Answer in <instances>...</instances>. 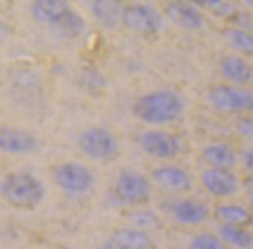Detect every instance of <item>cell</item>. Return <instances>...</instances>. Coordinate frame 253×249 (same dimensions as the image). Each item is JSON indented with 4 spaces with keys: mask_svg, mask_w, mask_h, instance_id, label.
<instances>
[{
    "mask_svg": "<svg viewBox=\"0 0 253 249\" xmlns=\"http://www.w3.org/2000/svg\"><path fill=\"white\" fill-rule=\"evenodd\" d=\"M184 111V100L173 90H153L133 103L134 118L149 126H166L177 121Z\"/></svg>",
    "mask_w": 253,
    "mask_h": 249,
    "instance_id": "6da1fadb",
    "label": "cell"
},
{
    "mask_svg": "<svg viewBox=\"0 0 253 249\" xmlns=\"http://www.w3.org/2000/svg\"><path fill=\"white\" fill-rule=\"evenodd\" d=\"M0 193L9 205L22 210L38 207L45 196L42 182L30 172L19 171L8 174L0 187Z\"/></svg>",
    "mask_w": 253,
    "mask_h": 249,
    "instance_id": "7a4b0ae2",
    "label": "cell"
},
{
    "mask_svg": "<svg viewBox=\"0 0 253 249\" xmlns=\"http://www.w3.org/2000/svg\"><path fill=\"white\" fill-rule=\"evenodd\" d=\"M208 105L223 114L253 113V91L230 83L216 85L207 93Z\"/></svg>",
    "mask_w": 253,
    "mask_h": 249,
    "instance_id": "3957f363",
    "label": "cell"
},
{
    "mask_svg": "<svg viewBox=\"0 0 253 249\" xmlns=\"http://www.w3.org/2000/svg\"><path fill=\"white\" fill-rule=\"evenodd\" d=\"M79 148L92 160H111L119 152V141L106 127H89L79 138Z\"/></svg>",
    "mask_w": 253,
    "mask_h": 249,
    "instance_id": "277c9868",
    "label": "cell"
},
{
    "mask_svg": "<svg viewBox=\"0 0 253 249\" xmlns=\"http://www.w3.org/2000/svg\"><path fill=\"white\" fill-rule=\"evenodd\" d=\"M164 19L157 8L147 3H131L125 6L122 27L136 35H157L161 32Z\"/></svg>",
    "mask_w": 253,
    "mask_h": 249,
    "instance_id": "5b68a950",
    "label": "cell"
},
{
    "mask_svg": "<svg viewBox=\"0 0 253 249\" xmlns=\"http://www.w3.org/2000/svg\"><path fill=\"white\" fill-rule=\"evenodd\" d=\"M53 180L58 188L69 195H84L91 191L95 184L94 172L75 161H67L56 166L53 171Z\"/></svg>",
    "mask_w": 253,
    "mask_h": 249,
    "instance_id": "8992f818",
    "label": "cell"
},
{
    "mask_svg": "<svg viewBox=\"0 0 253 249\" xmlns=\"http://www.w3.org/2000/svg\"><path fill=\"white\" fill-rule=\"evenodd\" d=\"M114 193L122 204L142 205L150 199L152 185L150 180L138 171H122L116 179Z\"/></svg>",
    "mask_w": 253,
    "mask_h": 249,
    "instance_id": "52a82bcc",
    "label": "cell"
},
{
    "mask_svg": "<svg viewBox=\"0 0 253 249\" xmlns=\"http://www.w3.org/2000/svg\"><path fill=\"white\" fill-rule=\"evenodd\" d=\"M139 146L147 155L157 160H169L180 154L181 143L168 130L150 129L139 137Z\"/></svg>",
    "mask_w": 253,
    "mask_h": 249,
    "instance_id": "ba28073f",
    "label": "cell"
},
{
    "mask_svg": "<svg viewBox=\"0 0 253 249\" xmlns=\"http://www.w3.org/2000/svg\"><path fill=\"white\" fill-rule=\"evenodd\" d=\"M38 148H40V140L30 130L0 124V150L5 154H32Z\"/></svg>",
    "mask_w": 253,
    "mask_h": 249,
    "instance_id": "9c48e42d",
    "label": "cell"
},
{
    "mask_svg": "<svg viewBox=\"0 0 253 249\" xmlns=\"http://www.w3.org/2000/svg\"><path fill=\"white\" fill-rule=\"evenodd\" d=\"M202 185L211 196L230 198L239 191V179L231 169L208 168L202 174Z\"/></svg>",
    "mask_w": 253,
    "mask_h": 249,
    "instance_id": "30bf717a",
    "label": "cell"
},
{
    "mask_svg": "<svg viewBox=\"0 0 253 249\" xmlns=\"http://www.w3.org/2000/svg\"><path fill=\"white\" fill-rule=\"evenodd\" d=\"M164 13L172 24L184 28V30H199L205 25V17H203L200 8L188 0H170L166 5Z\"/></svg>",
    "mask_w": 253,
    "mask_h": 249,
    "instance_id": "8fae6325",
    "label": "cell"
},
{
    "mask_svg": "<svg viewBox=\"0 0 253 249\" xmlns=\"http://www.w3.org/2000/svg\"><path fill=\"white\" fill-rule=\"evenodd\" d=\"M152 180L160 188L170 193H184L192 188V177L189 172L175 165H164L152 172Z\"/></svg>",
    "mask_w": 253,
    "mask_h": 249,
    "instance_id": "7c38bea8",
    "label": "cell"
},
{
    "mask_svg": "<svg viewBox=\"0 0 253 249\" xmlns=\"http://www.w3.org/2000/svg\"><path fill=\"white\" fill-rule=\"evenodd\" d=\"M172 218L181 226H200L210 218V208L205 202L196 199H180L172 205Z\"/></svg>",
    "mask_w": 253,
    "mask_h": 249,
    "instance_id": "4fadbf2b",
    "label": "cell"
},
{
    "mask_svg": "<svg viewBox=\"0 0 253 249\" xmlns=\"http://www.w3.org/2000/svg\"><path fill=\"white\" fill-rule=\"evenodd\" d=\"M219 69L222 77L230 85L236 86H247L253 80V68L246 60V56L233 53L227 55L220 60Z\"/></svg>",
    "mask_w": 253,
    "mask_h": 249,
    "instance_id": "5bb4252c",
    "label": "cell"
},
{
    "mask_svg": "<svg viewBox=\"0 0 253 249\" xmlns=\"http://www.w3.org/2000/svg\"><path fill=\"white\" fill-rule=\"evenodd\" d=\"M71 9L69 0H33L30 5V13L35 21L52 28Z\"/></svg>",
    "mask_w": 253,
    "mask_h": 249,
    "instance_id": "9a60e30c",
    "label": "cell"
},
{
    "mask_svg": "<svg viewBox=\"0 0 253 249\" xmlns=\"http://www.w3.org/2000/svg\"><path fill=\"white\" fill-rule=\"evenodd\" d=\"M125 6L124 0H91L92 16L108 30L122 25Z\"/></svg>",
    "mask_w": 253,
    "mask_h": 249,
    "instance_id": "2e32d148",
    "label": "cell"
},
{
    "mask_svg": "<svg viewBox=\"0 0 253 249\" xmlns=\"http://www.w3.org/2000/svg\"><path fill=\"white\" fill-rule=\"evenodd\" d=\"M202 158L210 168L231 169L238 163V154L225 143H210L202 149Z\"/></svg>",
    "mask_w": 253,
    "mask_h": 249,
    "instance_id": "e0dca14e",
    "label": "cell"
},
{
    "mask_svg": "<svg viewBox=\"0 0 253 249\" xmlns=\"http://www.w3.org/2000/svg\"><path fill=\"white\" fill-rule=\"evenodd\" d=\"M111 240L118 242L130 249H152L153 240L147 231H141L136 227H121L111 234Z\"/></svg>",
    "mask_w": 253,
    "mask_h": 249,
    "instance_id": "ac0fdd59",
    "label": "cell"
},
{
    "mask_svg": "<svg viewBox=\"0 0 253 249\" xmlns=\"http://www.w3.org/2000/svg\"><path fill=\"white\" fill-rule=\"evenodd\" d=\"M219 237L225 246L233 249H252L253 248V234L247 231L246 226L235 224H220Z\"/></svg>",
    "mask_w": 253,
    "mask_h": 249,
    "instance_id": "d6986e66",
    "label": "cell"
},
{
    "mask_svg": "<svg viewBox=\"0 0 253 249\" xmlns=\"http://www.w3.org/2000/svg\"><path fill=\"white\" fill-rule=\"evenodd\" d=\"M214 216H216L220 224H235V226H247L252 221L250 210L241 204L233 202H222L214 210Z\"/></svg>",
    "mask_w": 253,
    "mask_h": 249,
    "instance_id": "ffe728a7",
    "label": "cell"
},
{
    "mask_svg": "<svg viewBox=\"0 0 253 249\" xmlns=\"http://www.w3.org/2000/svg\"><path fill=\"white\" fill-rule=\"evenodd\" d=\"M53 30L56 35L66 38V40H79L86 32V22L80 13L71 9L69 13L60 19V22L53 27Z\"/></svg>",
    "mask_w": 253,
    "mask_h": 249,
    "instance_id": "44dd1931",
    "label": "cell"
},
{
    "mask_svg": "<svg viewBox=\"0 0 253 249\" xmlns=\"http://www.w3.org/2000/svg\"><path fill=\"white\" fill-rule=\"evenodd\" d=\"M223 38L238 55H253V35L250 32L242 28H227Z\"/></svg>",
    "mask_w": 253,
    "mask_h": 249,
    "instance_id": "7402d4cb",
    "label": "cell"
},
{
    "mask_svg": "<svg viewBox=\"0 0 253 249\" xmlns=\"http://www.w3.org/2000/svg\"><path fill=\"white\" fill-rule=\"evenodd\" d=\"M128 221L131 227L141 229V231H149V229H155L160 224V218L152 210H134L128 216Z\"/></svg>",
    "mask_w": 253,
    "mask_h": 249,
    "instance_id": "603a6c76",
    "label": "cell"
},
{
    "mask_svg": "<svg viewBox=\"0 0 253 249\" xmlns=\"http://www.w3.org/2000/svg\"><path fill=\"white\" fill-rule=\"evenodd\" d=\"M189 249H227V246L219 235L202 232L191 238Z\"/></svg>",
    "mask_w": 253,
    "mask_h": 249,
    "instance_id": "cb8c5ba5",
    "label": "cell"
},
{
    "mask_svg": "<svg viewBox=\"0 0 253 249\" xmlns=\"http://www.w3.org/2000/svg\"><path fill=\"white\" fill-rule=\"evenodd\" d=\"M235 127L241 137L253 140V118H239L235 124Z\"/></svg>",
    "mask_w": 253,
    "mask_h": 249,
    "instance_id": "d4e9b609",
    "label": "cell"
},
{
    "mask_svg": "<svg viewBox=\"0 0 253 249\" xmlns=\"http://www.w3.org/2000/svg\"><path fill=\"white\" fill-rule=\"evenodd\" d=\"M241 160H242V165H244V168L249 171V174L253 177V148L244 150V154H242Z\"/></svg>",
    "mask_w": 253,
    "mask_h": 249,
    "instance_id": "484cf974",
    "label": "cell"
},
{
    "mask_svg": "<svg viewBox=\"0 0 253 249\" xmlns=\"http://www.w3.org/2000/svg\"><path fill=\"white\" fill-rule=\"evenodd\" d=\"M9 35H11V30H9V25H6L3 21H0V43L8 40Z\"/></svg>",
    "mask_w": 253,
    "mask_h": 249,
    "instance_id": "4316f807",
    "label": "cell"
},
{
    "mask_svg": "<svg viewBox=\"0 0 253 249\" xmlns=\"http://www.w3.org/2000/svg\"><path fill=\"white\" fill-rule=\"evenodd\" d=\"M102 249H130V248H126V246H124V245H121L118 242L111 240V238H108V240L103 243Z\"/></svg>",
    "mask_w": 253,
    "mask_h": 249,
    "instance_id": "83f0119b",
    "label": "cell"
},
{
    "mask_svg": "<svg viewBox=\"0 0 253 249\" xmlns=\"http://www.w3.org/2000/svg\"><path fill=\"white\" fill-rule=\"evenodd\" d=\"M246 191H247V196H249V200L253 204V177H250L246 184Z\"/></svg>",
    "mask_w": 253,
    "mask_h": 249,
    "instance_id": "f1b7e54d",
    "label": "cell"
},
{
    "mask_svg": "<svg viewBox=\"0 0 253 249\" xmlns=\"http://www.w3.org/2000/svg\"><path fill=\"white\" fill-rule=\"evenodd\" d=\"M225 3V0H207V6H211V8H220Z\"/></svg>",
    "mask_w": 253,
    "mask_h": 249,
    "instance_id": "f546056e",
    "label": "cell"
},
{
    "mask_svg": "<svg viewBox=\"0 0 253 249\" xmlns=\"http://www.w3.org/2000/svg\"><path fill=\"white\" fill-rule=\"evenodd\" d=\"M188 2H191V3H194L196 6H207V0H188Z\"/></svg>",
    "mask_w": 253,
    "mask_h": 249,
    "instance_id": "4dcf8cb0",
    "label": "cell"
},
{
    "mask_svg": "<svg viewBox=\"0 0 253 249\" xmlns=\"http://www.w3.org/2000/svg\"><path fill=\"white\" fill-rule=\"evenodd\" d=\"M249 5H250V6L253 8V0H249Z\"/></svg>",
    "mask_w": 253,
    "mask_h": 249,
    "instance_id": "1f68e13d",
    "label": "cell"
}]
</instances>
